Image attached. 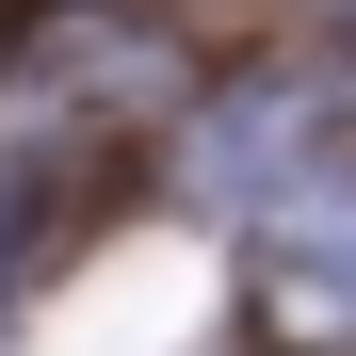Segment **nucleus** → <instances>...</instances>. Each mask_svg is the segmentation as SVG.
<instances>
[{
    "mask_svg": "<svg viewBox=\"0 0 356 356\" xmlns=\"http://www.w3.org/2000/svg\"><path fill=\"white\" fill-rule=\"evenodd\" d=\"M275 243H291V275H340L356 291V178H291V195H275Z\"/></svg>",
    "mask_w": 356,
    "mask_h": 356,
    "instance_id": "obj_1",
    "label": "nucleus"
}]
</instances>
